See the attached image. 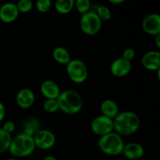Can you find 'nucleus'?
Segmentation results:
<instances>
[{"label": "nucleus", "instance_id": "1", "mask_svg": "<svg viewBox=\"0 0 160 160\" xmlns=\"http://www.w3.org/2000/svg\"><path fill=\"white\" fill-rule=\"evenodd\" d=\"M140 125L138 115L132 111L120 112L113 119L114 131L122 137L135 134L140 128Z\"/></svg>", "mask_w": 160, "mask_h": 160}, {"label": "nucleus", "instance_id": "2", "mask_svg": "<svg viewBox=\"0 0 160 160\" xmlns=\"http://www.w3.org/2000/svg\"><path fill=\"white\" fill-rule=\"evenodd\" d=\"M59 109L67 115H74L81 112L83 107V99L81 94L73 89L61 92L57 98Z\"/></svg>", "mask_w": 160, "mask_h": 160}, {"label": "nucleus", "instance_id": "3", "mask_svg": "<svg viewBox=\"0 0 160 160\" xmlns=\"http://www.w3.org/2000/svg\"><path fill=\"white\" fill-rule=\"evenodd\" d=\"M124 145L123 137L115 131L101 136L97 142L98 149L104 154L111 156L121 155Z\"/></svg>", "mask_w": 160, "mask_h": 160}, {"label": "nucleus", "instance_id": "4", "mask_svg": "<svg viewBox=\"0 0 160 160\" xmlns=\"http://www.w3.org/2000/svg\"><path fill=\"white\" fill-rule=\"evenodd\" d=\"M35 148L33 136L20 133L12 138L9 152L14 158H23L31 156Z\"/></svg>", "mask_w": 160, "mask_h": 160}, {"label": "nucleus", "instance_id": "5", "mask_svg": "<svg viewBox=\"0 0 160 160\" xmlns=\"http://www.w3.org/2000/svg\"><path fill=\"white\" fill-rule=\"evenodd\" d=\"M66 70L70 81L75 84L85 82L88 76L87 65L84 61L79 59H71L66 65Z\"/></svg>", "mask_w": 160, "mask_h": 160}, {"label": "nucleus", "instance_id": "6", "mask_svg": "<svg viewBox=\"0 0 160 160\" xmlns=\"http://www.w3.org/2000/svg\"><path fill=\"white\" fill-rule=\"evenodd\" d=\"M102 21L95 11H88L82 14L80 18V28L84 34L93 36L100 31Z\"/></svg>", "mask_w": 160, "mask_h": 160}, {"label": "nucleus", "instance_id": "7", "mask_svg": "<svg viewBox=\"0 0 160 160\" xmlns=\"http://www.w3.org/2000/svg\"><path fill=\"white\" fill-rule=\"evenodd\" d=\"M91 130L96 135L101 136L106 135L109 133L114 131L113 119L109 118L103 115H99L95 117L92 120L90 124Z\"/></svg>", "mask_w": 160, "mask_h": 160}, {"label": "nucleus", "instance_id": "8", "mask_svg": "<svg viewBox=\"0 0 160 160\" xmlns=\"http://www.w3.org/2000/svg\"><path fill=\"white\" fill-rule=\"evenodd\" d=\"M36 148L42 150H48L56 145V138L53 132L49 130H39L34 136Z\"/></svg>", "mask_w": 160, "mask_h": 160}, {"label": "nucleus", "instance_id": "9", "mask_svg": "<svg viewBox=\"0 0 160 160\" xmlns=\"http://www.w3.org/2000/svg\"><path fill=\"white\" fill-rule=\"evenodd\" d=\"M142 28L146 34L156 36L160 34V14L150 13L143 19Z\"/></svg>", "mask_w": 160, "mask_h": 160}, {"label": "nucleus", "instance_id": "10", "mask_svg": "<svg viewBox=\"0 0 160 160\" xmlns=\"http://www.w3.org/2000/svg\"><path fill=\"white\" fill-rule=\"evenodd\" d=\"M20 12L16 3L8 2L4 3L0 7V20L5 23H11L17 20Z\"/></svg>", "mask_w": 160, "mask_h": 160}, {"label": "nucleus", "instance_id": "11", "mask_svg": "<svg viewBox=\"0 0 160 160\" xmlns=\"http://www.w3.org/2000/svg\"><path fill=\"white\" fill-rule=\"evenodd\" d=\"M132 69V64L130 61L123 58H117L112 61L110 65V72L116 78H123L130 73Z\"/></svg>", "mask_w": 160, "mask_h": 160}, {"label": "nucleus", "instance_id": "12", "mask_svg": "<svg viewBox=\"0 0 160 160\" xmlns=\"http://www.w3.org/2000/svg\"><path fill=\"white\" fill-rule=\"evenodd\" d=\"M142 64L148 71H157L160 68V51L151 50L143 55Z\"/></svg>", "mask_w": 160, "mask_h": 160}, {"label": "nucleus", "instance_id": "13", "mask_svg": "<svg viewBox=\"0 0 160 160\" xmlns=\"http://www.w3.org/2000/svg\"><path fill=\"white\" fill-rule=\"evenodd\" d=\"M17 106L23 109H28L34 105L35 102V95L30 88H22L17 92L16 96Z\"/></svg>", "mask_w": 160, "mask_h": 160}, {"label": "nucleus", "instance_id": "14", "mask_svg": "<svg viewBox=\"0 0 160 160\" xmlns=\"http://www.w3.org/2000/svg\"><path fill=\"white\" fill-rule=\"evenodd\" d=\"M40 92L46 99H57L61 93L59 86L52 80H45L41 84Z\"/></svg>", "mask_w": 160, "mask_h": 160}, {"label": "nucleus", "instance_id": "15", "mask_svg": "<svg viewBox=\"0 0 160 160\" xmlns=\"http://www.w3.org/2000/svg\"><path fill=\"white\" fill-rule=\"evenodd\" d=\"M122 154L130 160H138L144 156L145 149L143 146L138 142H130L125 144Z\"/></svg>", "mask_w": 160, "mask_h": 160}, {"label": "nucleus", "instance_id": "16", "mask_svg": "<svg viewBox=\"0 0 160 160\" xmlns=\"http://www.w3.org/2000/svg\"><path fill=\"white\" fill-rule=\"evenodd\" d=\"M100 111L102 115L109 118L114 119L120 112L118 104L112 99H105L100 105Z\"/></svg>", "mask_w": 160, "mask_h": 160}, {"label": "nucleus", "instance_id": "17", "mask_svg": "<svg viewBox=\"0 0 160 160\" xmlns=\"http://www.w3.org/2000/svg\"><path fill=\"white\" fill-rule=\"evenodd\" d=\"M52 56L53 59L56 62L62 64V65H67L71 60V57H70V54L69 51L67 48L62 46L56 47L53 49Z\"/></svg>", "mask_w": 160, "mask_h": 160}, {"label": "nucleus", "instance_id": "18", "mask_svg": "<svg viewBox=\"0 0 160 160\" xmlns=\"http://www.w3.org/2000/svg\"><path fill=\"white\" fill-rule=\"evenodd\" d=\"M75 0H56L55 9L56 12L62 15H67L74 9Z\"/></svg>", "mask_w": 160, "mask_h": 160}, {"label": "nucleus", "instance_id": "19", "mask_svg": "<svg viewBox=\"0 0 160 160\" xmlns=\"http://www.w3.org/2000/svg\"><path fill=\"white\" fill-rule=\"evenodd\" d=\"M12 138V135L10 134H8L0 128V154L9 151Z\"/></svg>", "mask_w": 160, "mask_h": 160}, {"label": "nucleus", "instance_id": "20", "mask_svg": "<svg viewBox=\"0 0 160 160\" xmlns=\"http://www.w3.org/2000/svg\"><path fill=\"white\" fill-rule=\"evenodd\" d=\"M24 131L23 133L28 135L34 136L39 131V123L36 119H31L23 126Z\"/></svg>", "mask_w": 160, "mask_h": 160}, {"label": "nucleus", "instance_id": "21", "mask_svg": "<svg viewBox=\"0 0 160 160\" xmlns=\"http://www.w3.org/2000/svg\"><path fill=\"white\" fill-rule=\"evenodd\" d=\"M97 15L100 18L102 21H108L112 17V12L109 7L104 5H99L97 6L96 10L95 11Z\"/></svg>", "mask_w": 160, "mask_h": 160}, {"label": "nucleus", "instance_id": "22", "mask_svg": "<svg viewBox=\"0 0 160 160\" xmlns=\"http://www.w3.org/2000/svg\"><path fill=\"white\" fill-rule=\"evenodd\" d=\"M43 109L47 113H55L59 110L57 99H46L43 103Z\"/></svg>", "mask_w": 160, "mask_h": 160}, {"label": "nucleus", "instance_id": "23", "mask_svg": "<svg viewBox=\"0 0 160 160\" xmlns=\"http://www.w3.org/2000/svg\"><path fill=\"white\" fill-rule=\"evenodd\" d=\"M74 8L81 15L86 13L90 11L91 1L90 0H75Z\"/></svg>", "mask_w": 160, "mask_h": 160}, {"label": "nucleus", "instance_id": "24", "mask_svg": "<svg viewBox=\"0 0 160 160\" xmlns=\"http://www.w3.org/2000/svg\"><path fill=\"white\" fill-rule=\"evenodd\" d=\"M16 4L20 13H28L31 12L34 6L32 0H19Z\"/></svg>", "mask_w": 160, "mask_h": 160}, {"label": "nucleus", "instance_id": "25", "mask_svg": "<svg viewBox=\"0 0 160 160\" xmlns=\"http://www.w3.org/2000/svg\"><path fill=\"white\" fill-rule=\"evenodd\" d=\"M52 0H37L35 3L36 9L41 13H46L51 9Z\"/></svg>", "mask_w": 160, "mask_h": 160}, {"label": "nucleus", "instance_id": "26", "mask_svg": "<svg viewBox=\"0 0 160 160\" xmlns=\"http://www.w3.org/2000/svg\"><path fill=\"white\" fill-rule=\"evenodd\" d=\"M135 50L133 48H127L123 52V55H122V58H123L126 60L131 62L133 59L135 57Z\"/></svg>", "mask_w": 160, "mask_h": 160}, {"label": "nucleus", "instance_id": "27", "mask_svg": "<svg viewBox=\"0 0 160 160\" xmlns=\"http://www.w3.org/2000/svg\"><path fill=\"white\" fill-rule=\"evenodd\" d=\"M2 129L4 131H6V133H8V134H11L16 129L15 123L13 121H12V120H8V121L5 122Z\"/></svg>", "mask_w": 160, "mask_h": 160}, {"label": "nucleus", "instance_id": "28", "mask_svg": "<svg viewBox=\"0 0 160 160\" xmlns=\"http://www.w3.org/2000/svg\"><path fill=\"white\" fill-rule=\"evenodd\" d=\"M6 117V107L2 102H0V123L4 120Z\"/></svg>", "mask_w": 160, "mask_h": 160}, {"label": "nucleus", "instance_id": "29", "mask_svg": "<svg viewBox=\"0 0 160 160\" xmlns=\"http://www.w3.org/2000/svg\"><path fill=\"white\" fill-rule=\"evenodd\" d=\"M155 45L160 49V34L155 36Z\"/></svg>", "mask_w": 160, "mask_h": 160}, {"label": "nucleus", "instance_id": "30", "mask_svg": "<svg viewBox=\"0 0 160 160\" xmlns=\"http://www.w3.org/2000/svg\"><path fill=\"white\" fill-rule=\"evenodd\" d=\"M108 1H109V2L112 3V4L120 5V4H122V3L124 2L126 0H108Z\"/></svg>", "mask_w": 160, "mask_h": 160}, {"label": "nucleus", "instance_id": "31", "mask_svg": "<svg viewBox=\"0 0 160 160\" xmlns=\"http://www.w3.org/2000/svg\"><path fill=\"white\" fill-rule=\"evenodd\" d=\"M43 160H57V159L53 156H48L44 158Z\"/></svg>", "mask_w": 160, "mask_h": 160}, {"label": "nucleus", "instance_id": "32", "mask_svg": "<svg viewBox=\"0 0 160 160\" xmlns=\"http://www.w3.org/2000/svg\"><path fill=\"white\" fill-rule=\"evenodd\" d=\"M156 72H157V78H158V80H159V82H160V68H159V70H158Z\"/></svg>", "mask_w": 160, "mask_h": 160}, {"label": "nucleus", "instance_id": "33", "mask_svg": "<svg viewBox=\"0 0 160 160\" xmlns=\"http://www.w3.org/2000/svg\"><path fill=\"white\" fill-rule=\"evenodd\" d=\"M6 160H18L17 159V158H9V159H7Z\"/></svg>", "mask_w": 160, "mask_h": 160}]
</instances>
